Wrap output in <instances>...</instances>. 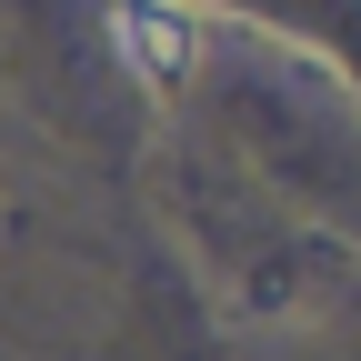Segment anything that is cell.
<instances>
[{
    "instance_id": "cell-1",
    "label": "cell",
    "mask_w": 361,
    "mask_h": 361,
    "mask_svg": "<svg viewBox=\"0 0 361 361\" xmlns=\"http://www.w3.org/2000/svg\"><path fill=\"white\" fill-rule=\"evenodd\" d=\"M111 51L130 61V80L141 90H171L201 71V20L191 11H171V0H111Z\"/></svg>"
}]
</instances>
